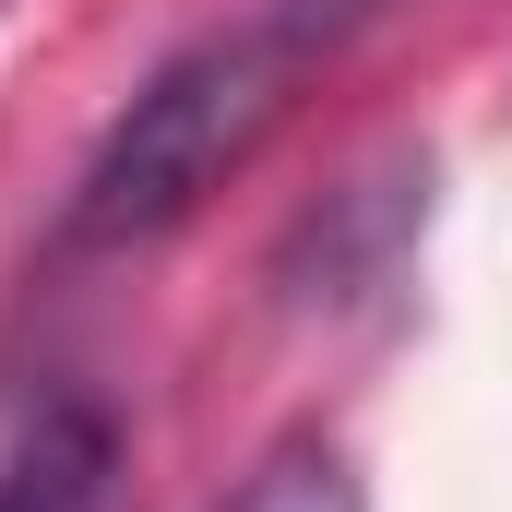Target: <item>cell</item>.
Returning a JSON list of instances; mask_svg holds the SVG:
<instances>
[{
	"instance_id": "cell-2",
	"label": "cell",
	"mask_w": 512,
	"mask_h": 512,
	"mask_svg": "<svg viewBox=\"0 0 512 512\" xmlns=\"http://www.w3.org/2000/svg\"><path fill=\"white\" fill-rule=\"evenodd\" d=\"M0 512H120V417L84 382H60L36 405L24 453L0 465Z\"/></svg>"
},
{
	"instance_id": "cell-3",
	"label": "cell",
	"mask_w": 512,
	"mask_h": 512,
	"mask_svg": "<svg viewBox=\"0 0 512 512\" xmlns=\"http://www.w3.org/2000/svg\"><path fill=\"white\" fill-rule=\"evenodd\" d=\"M215 512H370V489H358V465H346L322 429H298V441H274Z\"/></svg>"
},
{
	"instance_id": "cell-4",
	"label": "cell",
	"mask_w": 512,
	"mask_h": 512,
	"mask_svg": "<svg viewBox=\"0 0 512 512\" xmlns=\"http://www.w3.org/2000/svg\"><path fill=\"white\" fill-rule=\"evenodd\" d=\"M60 393V370H0V465L24 453V429H36V405Z\"/></svg>"
},
{
	"instance_id": "cell-1",
	"label": "cell",
	"mask_w": 512,
	"mask_h": 512,
	"mask_svg": "<svg viewBox=\"0 0 512 512\" xmlns=\"http://www.w3.org/2000/svg\"><path fill=\"white\" fill-rule=\"evenodd\" d=\"M358 0H262L239 24L191 36L143 96H131L108 143L84 155L72 203H60V251L108 262V251H155L167 227H191L262 143L286 131V108L310 96V72L334 60Z\"/></svg>"
}]
</instances>
